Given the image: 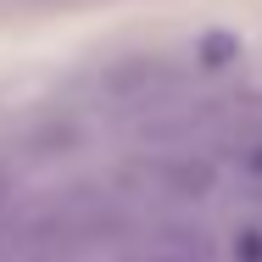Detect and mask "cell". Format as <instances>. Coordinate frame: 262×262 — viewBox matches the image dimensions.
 I'll list each match as a JSON object with an SVG mask.
<instances>
[{
    "label": "cell",
    "mask_w": 262,
    "mask_h": 262,
    "mask_svg": "<svg viewBox=\"0 0 262 262\" xmlns=\"http://www.w3.org/2000/svg\"><path fill=\"white\" fill-rule=\"evenodd\" d=\"M123 262H212L207 240L195 229H179V223H162V229H145L123 246Z\"/></svg>",
    "instance_id": "6da1fadb"
}]
</instances>
